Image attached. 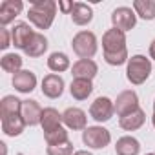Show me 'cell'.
I'll return each instance as SVG.
<instances>
[{
	"mask_svg": "<svg viewBox=\"0 0 155 155\" xmlns=\"http://www.w3.org/2000/svg\"><path fill=\"white\" fill-rule=\"evenodd\" d=\"M102 48H104V60L110 66H122L128 64V49H126V35L120 29H108L102 35Z\"/></svg>",
	"mask_w": 155,
	"mask_h": 155,
	"instance_id": "cell-1",
	"label": "cell"
},
{
	"mask_svg": "<svg viewBox=\"0 0 155 155\" xmlns=\"http://www.w3.org/2000/svg\"><path fill=\"white\" fill-rule=\"evenodd\" d=\"M57 15V2L55 0H33L28 11V18L38 29H49Z\"/></svg>",
	"mask_w": 155,
	"mask_h": 155,
	"instance_id": "cell-2",
	"label": "cell"
},
{
	"mask_svg": "<svg viewBox=\"0 0 155 155\" xmlns=\"http://www.w3.org/2000/svg\"><path fill=\"white\" fill-rule=\"evenodd\" d=\"M151 73V60L146 58L144 55H133L128 60L126 66V77L128 81L135 86H140L142 82H146V79Z\"/></svg>",
	"mask_w": 155,
	"mask_h": 155,
	"instance_id": "cell-3",
	"label": "cell"
},
{
	"mask_svg": "<svg viewBox=\"0 0 155 155\" xmlns=\"http://www.w3.org/2000/svg\"><path fill=\"white\" fill-rule=\"evenodd\" d=\"M71 46L81 58H91L97 53V37L91 31H79L73 37Z\"/></svg>",
	"mask_w": 155,
	"mask_h": 155,
	"instance_id": "cell-4",
	"label": "cell"
},
{
	"mask_svg": "<svg viewBox=\"0 0 155 155\" xmlns=\"http://www.w3.org/2000/svg\"><path fill=\"white\" fill-rule=\"evenodd\" d=\"M82 140L88 148L102 150L111 142V133L102 126H88L82 131Z\"/></svg>",
	"mask_w": 155,
	"mask_h": 155,
	"instance_id": "cell-5",
	"label": "cell"
},
{
	"mask_svg": "<svg viewBox=\"0 0 155 155\" xmlns=\"http://www.w3.org/2000/svg\"><path fill=\"white\" fill-rule=\"evenodd\" d=\"M111 24H113L115 29H120V31L126 33V31H130V29L135 28V24H137V15H135V11H133L131 8H126V6L117 8V9L111 13Z\"/></svg>",
	"mask_w": 155,
	"mask_h": 155,
	"instance_id": "cell-6",
	"label": "cell"
},
{
	"mask_svg": "<svg viewBox=\"0 0 155 155\" xmlns=\"http://www.w3.org/2000/svg\"><path fill=\"white\" fill-rule=\"evenodd\" d=\"M115 113V104L108 97H97L90 106V115L97 122H108Z\"/></svg>",
	"mask_w": 155,
	"mask_h": 155,
	"instance_id": "cell-7",
	"label": "cell"
},
{
	"mask_svg": "<svg viewBox=\"0 0 155 155\" xmlns=\"http://www.w3.org/2000/svg\"><path fill=\"white\" fill-rule=\"evenodd\" d=\"M113 104H115V113L119 117H122V115H128V113L139 110V97L133 90H126L117 95V101Z\"/></svg>",
	"mask_w": 155,
	"mask_h": 155,
	"instance_id": "cell-8",
	"label": "cell"
},
{
	"mask_svg": "<svg viewBox=\"0 0 155 155\" xmlns=\"http://www.w3.org/2000/svg\"><path fill=\"white\" fill-rule=\"evenodd\" d=\"M33 37H35V31H33V29L29 28V24H26V22H17L15 28L11 29V42H13V46L18 48V49H26Z\"/></svg>",
	"mask_w": 155,
	"mask_h": 155,
	"instance_id": "cell-9",
	"label": "cell"
},
{
	"mask_svg": "<svg viewBox=\"0 0 155 155\" xmlns=\"http://www.w3.org/2000/svg\"><path fill=\"white\" fill-rule=\"evenodd\" d=\"M42 93L48 99H58L64 93V79L57 73H49L42 79Z\"/></svg>",
	"mask_w": 155,
	"mask_h": 155,
	"instance_id": "cell-10",
	"label": "cell"
},
{
	"mask_svg": "<svg viewBox=\"0 0 155 155\" xmlns=\"http://www.w3.org/2000/svg\"><path fill=\"white\" fill-rule=\"evenodd\" d=\"M97 73H99V68H97L95 60H91V58H79V60L73 64V68H71V75H73V79L91 81Z\"/></svg>",
	"mask_w": 155,
	"mask_h": 155,
	"instance_id": "cell-11",
	"label": "cell"
},
{
	"mask_svg": "<svg viewBox=\"0 0 155 155\" xmlns=\"http://www.w3.org/2000/svg\"><path fill=\"white\" fill-rule=\"evenodd\" d=\"M13 88L20 93H31L37 88V75L29 69H20L13 75Z\"/></svg>",
	"mask_w": 155,
	"mask_h": 155,
	"instance_id": "cell-12",
	"label": "cell"
},
{
	"mask_svg": "<svg viewBox=\"0 0 155 155\" xmlns=\"http://www.w3.org/2000/svg\"><path fill=\"white\" fill-rule=\"evenodd\" d=\"M24 4L20 0H4L0 4V26L6 28L8 24H11L20 13H22Z\"/></svg>",
	"mask_w": 155,
	"mask_h": 155,
	"instance_id": "cell-13",
	"label": "cell"
},
{
	"mask_svg": "<svg viewBox=\"0 0 155 155\" xmlns=\"http://www.w3.org/2000/svg\"><path fill=\"white\" fill-rule=\"evenodd\" d=\"M42 111L44 110L40 108V104L37 101H33V99L22 101V111H20V115H22L26 126H37V124H40Z\"/></svg>",
	"mask_w": 155,
	"mask_h": 155,
	"instance_id": "cell-14",
	"label": "cell"
},
{
	"mask_svg": "<svg viewBox=\"0 0 155 155\" xmlns=\"http://www.w3.org/2000/svg\"><path fill=\"white\" fill-rule=\"evenodd\" d=\"M62 122L69 130H86L88 117H86V111H82L81 108H68L62 113Z\"/></svg>",
	"mask_w": 155,
	"mask_h": 155,
	"instance_id": "cell-15",
	"label": "cell"
},
{
	"mask_svg": "<svg viewBox=\"0 0 155 155\" xmlns=\"http://www.w3.org/2000/svg\"><path fill=\"white\" fill-rule=\"evenodd\" d=\"M144 122H146V113H144L140 108L135 110V111H131V113H128V115L119 117V126H120L122 130H126V131H135V130H139Z\"/></svg>",
	"mask_w": 155,
	"mask_h": 155,
	"instance_id": "cell-16",
	"label": "cell"
},
{
	"mask_svg": "<svg viewBox=\"0 0 155 155\" xmlns=\"http://www.w3.org/2000/svg\"><path fill=\"white\" fill-rule=\"evenodd\" d=\"M69 15H71L73 24H77V26H86L93 20V9L88 4H82V2H75Z\"/></svg>",
	"mask_w": 155,
	"mask_h": 155,
	"instance_id": "cell-17",
	"label": "cell"
},
{
	"mask_svg": "<svg viewBox=\"0 0 155 155\" xmlns=\"http://www.w3.org/2000/svg\"><path fill=\"white\" fill-rule=\"evenodd\" d=\"M40 126H42L44 133H49V131L60 128L62 126V113H58L55 108H44Z\"/></svg>",
	"mask_w": 155,
	"mask_h": 155,
	"instance_id": "cell-18",
	"label": "cell"
},
{
	"mask_svg": "<svg viewBox=\"0 0 155 155\" xmlns=\"http://www.w3.org/2000/svg\"><path fill=\"white\" fill-rule=\"evenodd\" d=\"M20 111H22V101L17 99L15 95H6L2 101H0V117L2 119L20 115Z\"/></svg>",
	"mask_w": 155,
	"mask_h": 155,
	"instance_id": "cell-19",
	"label": "cell"
},
{
	"mask_svg": "<svg viewBox=\"0 0 155 155\" xmlns=\"http://www.w3.org/2000/svg\"><path fill=\"white\" fill-rule=\"evenodd\" d=\"M91 91H93L91 81H84V79H73V82L69 86V93L77 101H86L91 95Z\"/></svg>",
	"mask_w": 155,
	"mask_h": 155,
	"instance_id": "cell-20",
	"label": "cell"
},
{
	"mask_svg": "<svg viewBox=\"0 0 155 155\" xmlns=\"http://www.w3.org/2000/svg\"><path fill=\"white\" fill-rule=\"evenodd\" d=\"M26 128V122L22 119V115H13L8 119H2V131L9 137H18Z\"/></svg>",
	"mask_w": 155,
	"mask_h": 155,
	"instance_id": "cell-21",
	"label": "cell"
},
{
	"mask_svg": "<svg viewBox=\"0 0 155 155\" xmlns=\"http://www.w3.org/2000/svg\"><path fill=\"white\" fill-rule=\"evenodd\" d=\"M115 151H117V155H137L140 151V144L135 137L126 135V137H120L117 140Z\"/></svg>",
	"mask_w": 155,
	"mask_h": 155,
	"instance_id": "cell-22",
	"label": "cell"
},
{
	"mask_svg": "<svg viewBox=\"0 0 155 155\" xmlns=\"http://www.w3.org/2000/svg\"><path fill=\"white\" fill-rule=\"evenodd\" d=\"M46 51H48V38L42 33H35V37L31 38V42L24 49V53L28 57H42Z\"/></svg>",
	"mask_w": 155,
	"mask_h": 155,
	"instance_id": "cell-23",
	"label": "cell"
},
{
	"mask_svg": "<svg viewBox=\"0 0 155 155\" xmlns=\"http://www.w3.org/2000/svg\"><path fill=\"white\" fill-rule=\"evenodd\" d=\"M133 11L137 17H140L144 20H153L155 18V2L153 0H135Z\"/></svg>",
	"mask_w": 155,
	"mask_h": 155,
	"instance_id": "cell-24",
	"label": "cell"
},
{
	"mask_svg": "<svg viewBox=\"0 0 155 155\" xmlns=\"http://www.w3.org/2000/svg\"><path fill=\"white\" fill-rule=\"evenodd\" d=\"M48 68L55 73H62L66 69H69V58L66 53H60V51H55L49 55L48 58Z\"/></svg>",
	"mask_w": 155,
	"mask_h": 155,
	"instance_id": "cell-25",
	"label": "cell"
},
{
	"mask_svg": "<svg viewBox=\"0 0 155 155\" xmlns=\"http://www.w3.org/2000/svg\"><path fill=\"white\" fill-rule=\"evenodd\" d=\"M0 68H2L6 73H18L22 68V57L15 55V53H6L2 58H0Z\"/></svg>",
	"mask_w": 155,
	"mask_h": 155,
	"instance_id": "cell-26",
	"label": "cell"
},
{
	"mask_svg": "<svg viewBox=\"0 0 155 155\" xmlns=\"http://www.w3.org/2000/svg\"><path fill=\"white\" fill-rule=\"evenodd\" d=\"M44 139L48 142V146H57V144H62V142H68V130L66 128H57L49 133H44Z\"/></svg>",
	"mask_w": 155,
	"mask_h": 155,
	"instance_id": "cell-27",
	"label": "cell"
},
{
	"mask_svg": "<svg viewBox=\"0 0 155 155\" xmlns=\"http://www.w3.org/2000/svg\"><path fill=\"white\" fill-rule=\"evenodd\" d=\"M48 155H75L73 151V142L68 140V142H62V144H57V146H48Z\"/></svg>",
	"mask_w": 155,
	"mask_h": 155,
	"instance_id": "cell-28",
	"label": "cell"
},
{
	"mask_svg": "<svg viewBox=\"0 0 155 155\" xmlns=\"http://www.w3.org/2000/svg\"><path fill=\"white\" fill-rule=\"evenodd\" d=\"M9 38H11V33L6 28H0V48H2V49H8L13 44Z\"/></svg>",
	"mask_w": 155,
	"mask_h": 155,
	"instance_id": "cell-29",
	"label": "cell"
},
{
	"mask_svg": "<svg viewBox=\"0 0 155 155\" xmlns=\"http://www.w3.org/2000/svg\"><path fill=\"white\" fill-rule=\"evenodd\" d=\"M58 6L62 11H68V13H71V9H73V2H58Z\"/></svg>",
	"mask_w": 155,
	"mask_h": 155,
	"instance_id": "cell-30",
	"label": "cell"
},
{
	"mask_svg": "<svg viewBox=\"0 0 155 155\" xmlns=\"http://www.w3.org/2000/svg\"><path fill=\"white\" fill-rule=\"evenodd\" d=\"M150 57L155 60V38L151 40V44H150Z\"/></svg>",
	"mask_w": 155,
	"mask_h": 155,
	"instance_id": "cell-31",
	"label": "cell"
},
{
	"mask_svg": "<svg viewBox=\"0 0 155 155\" xmlns=\"http://www.w3.org/2000/svg\"><path fill=\"white\" fill-rule=\"evenodd\" d=\"M75 155H93V153H90L86 150H79V151H75Z\"/></svg>",
	"mask_w": 155,
	"mask_h": 155,
	"instance_id": "cell-32",
	"label": "cell"
},
{
	"mask_svg": "<svg viewBox=\"0 0 155 155\" xmlns=\"http://www.w3.org/2000/svg\"><path fill=\"white\" fill-rule=\"evenodd\" d=\"M151 122H153V128H155V101H153V117H151Z\"/></svg>",
	"mask_w": 155,
	"mask_h": 155,
	"instance_id": "cell-33",
	"label": "cell"
},
{
	"mask_svg": "<svg viewBox=\"0 0 155 155\" xmlns=\"http://www.w3.org/2000/svg\"><path fill=\"white\" fill-rule=\"evenodd\" d=\"M146 155H155V153H146Z\"/></svg>",
	"mask_w": 155,
	"mask_h": 155,
	"instance_id": "cell-34",
	"label": "cell"
}]
</instances>
